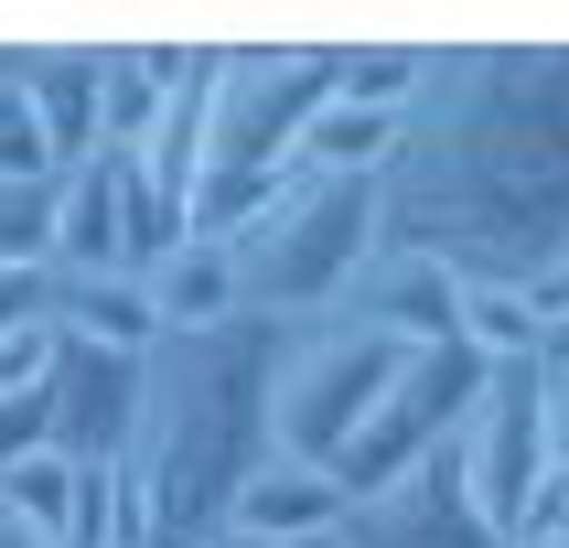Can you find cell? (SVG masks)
Listing matches in <instances>:
<instances>
[{
  "label": "cell",
  "instance_id": "6da1fadb",
  "mask_svg": "<svg viewBox=\"0 0 569 548\" xmlns=\"http://www.w3.org/2000/svg\"><path fill=\"white\" fill-rule=\"evenodd\" d=\"M387 237L483 280L569 248V54H441L387 172Z\"/></svg>",
  "mask_w": 569,
  "mask_h": 548
},
{
  "label": "cell",
  "instance_id": "7a4b0ae2",
  "mask_svg": "<svg viewBox=\"0 0 569 548\" xmlns=\"http://www.w3.org/2000/svg\"><path fill=\"white\" fill-rule=\"evenodd\" d=\"M269 377H280V322H226V333H161L151 398L129 430V474L151 495V548L226 538L237 484L269 462Z\"/></svg>",
  "mask_w": 569,
  "mask_h": 548
},
{
  "label": "cell",
  "instance_id": "3957f363",
  "mask_svg": "<svg viewBox=\"0 0 569 548\" xmlns=\"http://www.w3.org/2000/svg\"><path fill=\"white\" fill-rule=\"evenodd\" d=\"M409 355L419 345H398V333H377V322H355V312L290 322V333H280V377H269V451L333 474L345 441L377 419V398L398 387Z\"/></svg>",
  "mask_w": 569,
  "mask_h": 548
},
{
  "label": "cell",
  "instance_id": "277c9868",
  "mask_svg": "<svg viewBox=\"0 0 569 548\" xmlns=\"http://www.w3.org/2000/svg\"><path fill=\"white\" fill-rule=\"evenodd\" d=\"M387 248V183H312V193H290L280 216L258 226L248 248V312L258 322H322V312H345V290L355 269Z\"/></svg>",
  "mask_w": 569,
  "mask_h": 548
},
{
  "label": "cell",
  "instance_id": "5b68a950",
  "mask_svg": "<svg viewBox=\"0 0 569 548\" xmlns=\"http://www.w3.org/2000/svg\"><path fill=\"white\" fill-rule=\"evenodd\" d=\"M483 355H462V345H419L409 366H398V387L377 398V419L345 441V462H333V484H345V506H366V495H387L398 474H419L430 451L462 430V409L483 398Z\"/></svg>",
  "mask_w": 569,
  "mask_h": 548
},
{
  "label": "cell",
  "instance_id": "8992f818",
  "mask_svg": "<svg viewBox=\"0 0 569 548\" xmlns=\"http://www.w3.org/2000/svg\"><path fill=\"white\" fill-rule=\"evenodd\" d=\"M333 108V54H226L216 64V172H280Z\"/></svg>",
  "mask_w": 569,
  "mask_h": 548
},
{
  "label": "cell",
  "instance_id": "52a82bcc",
  "mask_svg": "<svg viewBox=\"0 0 569 548\" xmlns=\"http://www.w3.org/2000/svg\"><path fill=\"white\" fill-rule=\"evenodd\" d=\"M451 451H462V484H473L483 527L506 538V516L548 474V366H495L483 398L462 409V430H451Z\"/></svg>",
  "mask_w": 569,
  "mask_h": 548
},
{
  "label": "cell",
  "instance_id": "ba28073f",
  "mask_svg": "<svg viewBox=\"0 0 569 548\" xmlns=\"http://www.w3.org/2000/svg\"><path fill=\"white\" fill-rule=\"evenodd\" d=\"M345 538L355 548H506L495 527H483L473 484H462V451H430L419 474H398L387 495H366V506H345Z\"/></svg>",
  "mask_w": 569,
  "mask_h": 548
},
{
  "label": "cell",
  "instance_id": "9c48e42d",
  "mask_svg": "<svg viewBox=\"0 0 569 548\" xmlns=\"http://www.w3.org/2000/svg\"><path fill=\"white\" fill-rule=\"evenodd\" d=\"M140 398H151V355L64 345V366H54V451H76V462H119L129 430H140Z\"/></svg>",
  "mask_w": 569,
  "mask_h": 548
},
{
  "label": "cell",
  "instance_id": "30bf717a",
  "mask_svg": "<svg viewBox=\"0 0 569 548\" xmlns=\"http://www.w3.org/2000/svg\"><path fill=\"white\" fill-rule=\"evenodd\" d=\"M451 290H462V269H451V258L398 248V237H387V248L355 269L345 312L377 322V333H398V345H451Z\"/></svg>",
  "mask_w": 569,
  "mask_h": 548
},
{
  "label": "cell",
  "instance_id": "8fae6325",
  "mask_svg": "<svg viewBox=\"0 0 569 548\" xmlns=\"http://www.w3.org/2000/svg\"><path fill=\"white\" fill-rule=\"evenodd\" d=\"M333 527H345V484L322 462H290V451H269L226 506V538H248V548H301V538H333Z\"/></svg>",
  "mask_w": 569,
  "mask_h": 548
},
{
  "label": "cell",
  "instance_id": "7c38bea8",
  "mask_svg": "<svg viewBox=\"0 0 569 548\" xmlns=\"http://www.w3.org/2000/svg\"><path fill=\"white\" fill-rule=\"evenodd\" d=\"M43 280H129V216H119V161L108 151L54 183V269Z\"/></svg>",
  "mask_w": 569,
  "mask_h": 548
},
{
  "label": "cell",
  "instance_id": "4fadbf2b",
  "mask_svg": "<svg viewBox=\"0 0 569 548\" xmlns=\"http://www.w3.org/2000/svg\"><path fill=\"white\" fill-rule=\"evenodd\" d=\"M183 64H193V43L97 54V151H108V161L151 151V129H161V108H172V87H183Z\"/></svg>",
  "mask_w": 569,
  "mask_h": 548
},
{
  "label": "cell",
  "instance_id": "5bb4252c",
  "mask_svg": "<svg viewBox=\"0 0 569 548\" xmlns=\"http://www.w3.org/2000/svg\"><path fill=\"white\" fill-rule=\"evenodd\" d=\"M140 280H151L161 333H226V322H248V258L216 248V237H183V248L151 258Z\"/></svg>",
  "mask_w": 569,
  "mask_h": 548
},
{
  "label": "cell",
  "instance_id": "9a60e30c",
  "mask_svg": "<svg viewBox=\"0 0 569 548\" xmlns=\"http://www.w3.org/2000/svg\"><path fill=\"white\" fill-rule=\"evenodd\" d=\"M43 312L64 322V345H97V355H161V312H151V280H43Z\"/></svg>",
  "mask_w": 569,
  "mask_h": 548
},
{
  "label": "cell",
  "instance_id": "2e32d148",
  "mask_svg": "<svg viewBox=\"0 0 569 548\" xmlns=\"http://www.w3.org/2000/svg\"><path fill=\"white\" fill-rule=\"evenodd\" d=\"M451 345L483 355V366H548V322H538V301H527V280L462 269V290H451Z\"/></svg>",
  "mask_w": 569,
  "mask_h": 548
},
{
  "label": "cell",
  "instance_id": "e0dca14e",
  "mask_svg": "<svg viewBox=\"0 0 569 548\" xmlns=\"http://www.w3.org/2000/svg\"><path fill=\"white\" fill-rule=\"evenodd\" d=\"M11 76H22V108L43 119L64 172L97 161V54H11Z\"/></svg>",
  "mask_w": 569,
  "mask_h": 548
},
{
  "label": "cell",
  "instance_id": "ac0fdd59",
  "mask_svg": "<svg viewBox=\"0 0 569 548\" xmlns=\"http://www.w3.org/2000/svg\"><path fill=\"white\" fill-rule=\"evenodd\" d=\"M430 64L441 54H419V43H355V54H333V97L345 108H377V119H419Z\"/></svg>",
  "mask_w": 569,
  "mask_h": 548
},
{
  "label": "cell",
  "instance_id": "d6986e66",
  "mask_svg": "<svg viewBox=\"0 0 569 548\" xmlns=\"http://www.w3.org/2000/svg\"><path fill=\"white\" fill-rule=\"evenodd\" d=\"M76 484H87V462H76V451H22V462H0V516H22L32 538H76Z\"/></svg>",
  "mask_w": 569,
  "mask_h": 548
},
{
  "label": "cell",
  "instance_id": "ffe728a7",
  "mask_svg": "<svg viewBox=\"0 0 569 548\" xmlns=\"http://www.w3.org/2000/svg\"><path fill=\"white\" fill-rule=\"evenodd\" d=\"M0 269H54V183H0Z\"/></svg>",
  "mask_w": 569,
  "mask_h": 548
},
{
  "label": "cell",
  "instance_id": "44dd1931",
  "mask_svg": "<svg viewBox=\"0 0 569 548\" xmlns=\"http://www.w3.org/2000/svg\"><path fill=\"white\" fill-rule=\"evenodd\" d=\"M0 183H64L54 140H43V119L22 108V76H0Z\"/></svg>",
  "mask_w": 569,
  "mask_h": 548
},
{
  "label": "cell",
  "instance_id": "7402d4cb",
  "mask_svg": "<svg viewBox=\"0 0 569 548\" xmlns=\"http://www.w3.org/2000/svg\"><path fill=\"white\" fill-rule=\"evenodd\" d=\"M54 366H64V322H54V312H32V322L0 333V398H43Z\"/></svg>",
  "mask_w": 569,
  "mask_h": 548
},
{
  "label": "cell",
  "instance_id": "603a6c76",
  "mask_svg": "<svg viewBox=\"0 0 569 548\" xmlns=\"http://www.w3.org/2000/svg\"><path fill=\"white\" fill-rule=\"evenodd\" d=\"M506 538H559L569 548V462H548V474L527 484V506L506 516Z\"/></svg>",
  "mask_w": 569,
  "mask_h": 548
},
{
  "label": "cell",
  "instance_id": "cb8c5ba5",
  "mask_svg": "<svg viewBox=\"0 0 569 548\" xmlns=\"http://www.w3.org/2000/svg\"><path fill=\"white\" fill-rule=\"evenodd\" d=\"M527 301H538V322H548V333H559V322H569V248L548 258L538 280H527Z\"/></svg>",
  "mask_w": 569,
  "mask_h": 548
},
{
  "label": "cell",
  "instance_id": "d4e9b609",
  "mask_svg": "<svg viewBox=\"0 0 569 548\" xmlns=\"http://www.w3.org/2000/svg\"><path fill=\"white\" fill-rule=\"evenodd\" d=\"M548 462H569V366H548Z\"/></svg>",
  "mask_w": 569,
  "mask_h": 548
},
{
  "label": "cell",
  "instance_id": "484cf974",
  "mask_svg": "<svg viewBox=\"0 0 569 548\" xmlns=\"http://www.w3.org/2000/svg\"><path fill=\"white\" fill-rule=\"evenodd\" d=\"M0 548H54V538H32L22 516H0Z\"/></svg>",
  "mask_w": 569,
  "mask_h": 548
},
{
  "label": "cell",
  "instance_id": "4316f807",
  "mask_svg": "<svg viewBox=\"0 0 569 548\" xmlns=\"http://www.w3.org/2000/svg\"><path fill=\"white\" fill-rule=\"evenodd\" d=\"M301 548H355V538H345V527H333V538H301Z\"/></svg>",
  "mask_w": 569,
  "mask_h": 548
},
{
  "label": "cell",
  "instance_id": "83f0119b",
  "mask_svg": "<svg viewBox=\"0 0 569 548\" xmlns=\"http://www.w3.org/2000/svg\"><path fill=\"white\" fill-rule=\"evenodd\" d=\"M506 548H559V538H506Z\"/></svg>",
  "mask_w": 569,
  "mask_h": 548
},
{
  "label": "cell",
  "instance_id": "f1b7e54d",
  "mask_svg": "<svg viewBox=\"0 0 569 548\" xmlns=\"http://www.w3.org/2000/svg\"><path fill=\"white\" fill-rule=\"evenodd\" d=\"M0 76H11V54H0Z\"/></svg>",
  "mask_w": 569,
  "mask_h": 548
},
{
  "label": "cell",
  "instance_id": "f546056e",
  "mask_svg": "<svg viewBox=\"0 0 569 548\" xmlns=\"http://www.w3.org/2000/svg\"><path fill=\"white\" fill-rule=\"evenodd\" d=\"M226 548H248V538H226Z\"/></svg>",
  "mask_w": 569,
  "mask_h": 548
},
{
  "label": "cell",
  "instance_id": "4dcf8cb0",
  "mask_svg": "<svg viewBox=\"0 0 569 548\" xmlns=\"http://www.w3.org/2000/svg\"><path fill=\"white\" fill-rule=\"evenodd\" d=\"M204 548H226V538H204Z\"/></svg>",
  "mask_w": 569,
  "mask_h": 548
}]
</instances>
